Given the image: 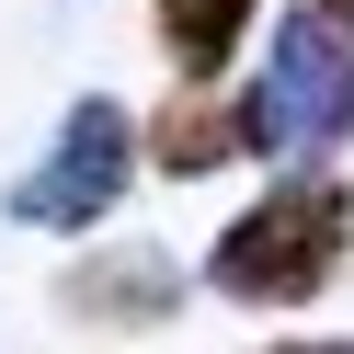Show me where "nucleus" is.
Masks as SVG:
<instances>
[{"instance_id":"8","label":"nucleus","mask_w":354,"mask_h":354,"mask_svg":"<svg viewBox=\"0 0 354 354\" xmlns=\"http://www.w3.org/2000/svg\"><path fill=\"white\" fill-rule=\"evenodd\" d=\"M331 12H354V0H331Z\"/></svg>"},{"instance_id":"3","label":"nucleus","mask_w":354,"mask_h":354,"mask_svg":"<svg viewBox=\"0 0 354 354\" xmlns=\"http://www.w3.org/2000/svg\"><path fill=\"white\" fill-rule=\"evenodd\" d=\"M126 171H138L126 103H115V92H80L69 115H57L46 160L12 171V229H103V206L126 194Z\"/></svg>"},{"instance_id":"5","label":"nucleus","mask_w":354,"mask_h":354,"mask_svg":"<svg viewBox=\"0 0 354 354\" xmlns=\"http://www.w3.org/2000/svg\"><path fill=\"white\" fill-rule=\"evenodd\" d=\"M229 149H252V115H240V103H217V92H183L160 126H149V160L183 171V183H194V171H217Z\"/></svg>"},{"instance_id":"1","label":"nucleus","mask_w":354,"mask_h":354,"mask_svg":"<svg viewBox=\"0 0 354 354\" xmlns=\"http://www.w3.org/2000/svg\"><path fill=\"white\" fill-rule=\"evenodd\" d=\"M343 252H354V183L297 171V183H274L263 206H240L229 229H217L206 286L229 308H297V297H320V286L343 274Z\"/></svg>"},{"instance_id":"7","label":"nucleus","mask_w":354,"mask_h":354,"mask_svg":"<svg viewBox=\"0 0 354 354\" xmlns=\"http://www.w3.org/2000/svg\"><path fill=\"white\" fill-rule=\"evenodd\" d=\"M263 354H354V343H263Z\"/></svg>"},{"instance_id":"6","label":"nucleus","mask_w":354,"mask_h":354,"mask_svg":"<svg viewBox=\"0 0 354 354\" xmlns=\"http://www.w3.org/2000/svg\"><path fill=\"white\" fill-rule=\"evenodd\" d=\"M149 12H160V46H171V69L206 92V80L229 69V46L252 35V12H263V0H149Z\"/></svg>"},{"instance_id":"2","label":"nucleus","mask_w":354,"mask_h":354,"mask_svg":"<svg viewBox=\"0 0 354 354\" xmlns=\"http://www.w3.org/2000/svg\"><path fill=\"white\" fill-rule=\"evenodd\" d=\"M240 115H252V149H274V160H331L354 138V12L297 0L263 46V80Z\"/></svg>"},{"instance_id":"4","label":"nucleus","mask_w":354,"mask_h":354,"mask_svg":"<svg viewBox=\"0 0 354 354\" xmlns=\"http://www.w3.org/2000/svg\"><path fill=\"white\" fill-rule=\"evenodd\" d=\"M57 308L69 320H103V331H149V320L183 308V263L171 252H92V263L57 274Z\"/></svg>"}]
</instances>
